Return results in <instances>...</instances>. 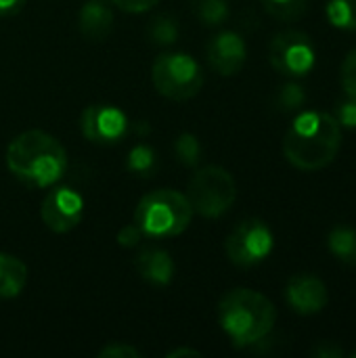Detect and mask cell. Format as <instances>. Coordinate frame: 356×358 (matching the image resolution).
I'll return each mask as SVG.
<instances>
[{
    "instance_id": "ba28073f",
    "label": "cell",
    "mask_w": 356,
    "mask_h": 358,
    "mask_svg": "<svg viewBox=\"0 0 356 358\" xmlns=\"http://www.w3.org/2000/svg\"><path fill=\"white\" fill-rule=\"evenodd\" d=\"M271 65L287 78H304L315 67L317 55L313 40L300 29L279 31L269 44Z\"/></svg>"
},
{
    "instance_id": "83f0119b",
    "label": "cell",
    "mask_w": 356,
    "mask_h": 358,
    "mask_svg": "<svg viewBox=\"0 0 356 358\" xmlns=\"http://www.w3.org/2000/svg\"><path fill=\"white\" fill-rule=\"evenodd\" d=\"M141 237H143L141 229L132 222V224H126V227L120 229V233H118V243L124 245V248H136L138 241H141Z\"/></svg>"
},
{
    "instance_id": "3957f363",
    "label": "cell",
    "mask_w": 356,
    "mask_h": 358,
    "mask_svg": "<svg viewBox=\"0 0 356 358\" xmlns=\"http://www.w3.org/2000/svg\"><path fill=\"white\" fill-rule=\"evenodd\" d=\"M275 304L260 292L233 289L218 304V323L235 348H248L262 342L275 327Z\"/></svg>"
},
{
    "instance_id": "1f68e13d",
    "label": "cell",
    "mask_w": 356,
    "mask_h": 358,
    "mask_svg": "<svg viewBox=\"0 0 356 358\" xmlns=\"http://www.w3.org/2000/svg\"><path fill=\"white\" fill-rule=\"evenodd\" d=\"M355 357H356V355H355Z\"/></svg>"
},
{
    "instance_id": "4dcf8cb0",
    "label": "cell",
    "mask_w": 356,
    "mask_h": 358,
    "mask_svg": "<svg viewBox=\"0 0 356 358\" xmlns=\"http://www.w3.org/2000/svg\"><path fill=\"white\" fill-rule=\"evenodd\" d=\"M201 352L199 350H193V348H178V350H170L166 357L176 358V357H199Z\"/></svg>"
},
{
    "instance_id": "484cf974",
    "label": "cell",
    "mask_w": 356,
    "mask_h": 358,
    "mask_svg": "<svg viewBox=\"0 0 356 358\" xmlns=\"http://www.w3.org/2000/svg\"><path fill=\"white\" fill-rule=\"evenodd\" d=\"M336 120L340 122L342 128H356V101L355 99H348V101H342L338 103V113H336Z\"/></svg>"
},
{
    "instance_id": "2e32d148",
    "label": "cell",
    "mask_w": 356,
    "mask_h": 358,
    "mask_svg": "<svg viewBox=\"0 0 356 358\" xmlns=\"http://www.w3.org/2000/svg\"><path fill=\"white\" fill-rule=\"evenodd\" d=\"M327 248L340 262L356 266V229L344 224L334 227L327 235Z\"/></svg>"
},
{
    "instance_id": "ffe728a7",
    "label": "cell",
    "mask_w": 356,
    "mask_h": 358,
    "mask_svg": "<svg viewBox=\"0 0 356 358\" xmlns=\"http://www.w3.org/2000/svg\"><path fill=\"white\" fill-rule=\"evenodd\" d=\"M155 164H157V157H155V151L149 147V145H136L130 149L128 153V170L136 176H149L153 170H155Z\"/></svg>"
},
{
    "instance_id": "5b68a950",
    "label": "cell",
    "mask_w": 356,
    "mask_h": 358,
    "mask_svg": "<svg viewBox=\"0 0 356 358\" xmlns=\"http://www.w3.org/2000/svg\"><path fill=\"white\" fill-rule=\"evenodd\" d=\"M185 195L193 208V214L204 218H220L237 199V182L229 170L220 166H204L191 176Z\"/></svg>"
},
{
    "instance_id": "4fadbf2b",
    "label": "cell",
    "mask_w": 356,
    "mask_h": 358,
    "mask_svg": "<svg viewBox=\"0 0 356 358\" xmlns=\"http://www.w3.org/2000/svg\"><path fill=\"white\" fill-rule=\"evenodd\" d=\"M78 25L84 38L92 42L105 40L113 29V13L107 0H88L82 4L78 15Z\"/></svg>"
},
{
    "instance_id": "e0dca14e",
    "label": "cell",
    "mask_w": 356,
    "mask_h": 358,
    "mask_svg": "<svg viewBox=\"0 0 356 358\" xmlns=\"http://www.w3.org/2000/svg\"><path fill=\"white\" fill-rule=\"evenodd\" d=\"M191 6L197 19L208 27L222 25L231 15L227 0H191Z\"/></svg>"
},
{
    "instance_id": "d6986e66",
    "label": "cell",
    "mask_w": 356,
    "mask_h": 358,
    "mask_svg": "<svg viewBox=\"0 0 356 358\" xmlns=\"http://www.w3.org/2000/svg\"><path fill=\"white\" fill-rule=\"evenodd\" d=\"M264 10L279 21H298L308 8V0H260Z\"/></svg>"
},
{
    "instance_id": "52a82bcc",
    "label": "cell",
    "mask_w": 356,
    "mask_h": 358,
    "mask_svg": "<svg viewBox=\"0 0 356 358\" xmlns=\"http://www.w3.org/2000/svg\"><path fill=\"white\" fill-rule=\"evenodd\" d=\"M275 248V235L271 227L260 218H248L239 222L227 237L225 250L229 260L239 268H252L264 262Z\"/></svg>"
},
{
    "instance_id": "d4e9b609",
    "label": "cell",
    "mask_w": 356,
    "mask_h": 358,
    "mask_svg": "<svg viewBox=\"0 0 356 358\" xmlns=\"http://www.w3.org/2000/svg\"><path fill=\"white\" fill-rule=\"evenodd\" d=\"M99 357L103 358H138L141 357V352L134 348V346H130V344H120V342H109L107 346H103L101 350H99Z\"/></svg>"
},
{
    "instance_id": "9a60e30c",
    "label": "cell",
    "mask_w": 356,
    "mask_h": 358,
    "mask_svg": "<svg viewBox=\"0 0 356 358\" xmlns=\"http://www.w3.org/2000/svg\"><path fill=\"white\" fill-rule=\"evenodd\" d=\"M27 283V266L10 256L0 252V300L17 298Z\"/></svg>"
},
{
    "instance_id": "8992f818",
    "label": "cell",
    "mask_w": 356,
    "mask_h": 358,
    "mask_svg": "<svg viewBox=\"0 0 356 358\" xmlns=\"http://www.w3.org/2000/svg\"><path fill=\"white\" fill-rule=\"evenodd\" d=\"M204 69L187 52H162L151 65L155 90L170 101H189L204 86Z\"/></svg>"
},
{
    "instance_id": "4316f807",
    "label": "cell",
    "mask_w": 356,
    "mask_h": 358,
    "mask_svg": "<svg viewBox=\"0 0 356 358\" xmlns=\"http://www.w3.org/2000/svg\"><path fill=\"white\" fill-rule=\"evenodd\" d=\"M109 4L118 6L124 13H145L153 8L159 0H107Z\"/></svg>"
},
{
    "instance_id": "277c9868",
    "label": "cell",
    "mask_w": 356,
    "mask_h": 358,
    "mask_svg": "<svg viewBox=\"0 0 356 358\" xmlns=\"http://www.w3.org/2000/svg\"><path fill=\"white\" fill-rule=\"evenodd\" d=\"M193 220V208L185 193L176 189H157L147 193L136 210L134 224L141 229L143 237L149 239H170L189 229Z\"/></svg>"
},
{
    "instance_id": "5bb4252c",
    "label": "cell",
    "mask_w": 356,
    "mask_h": 358,
    "mask_svg": "<svg viewBox=\"0 0 356 358\" xmlns=\"http://www.w3.org/2000/svg\"><path fill=\"white\" fill-rule=\"evenodd\" d=\"M136 271L147 283L166 287L174 279V260L166 250L147 248L136 258Z\"/></svg>"
},
{
    "instance_id": "8fae6325",
    "label": "cell",
    "mask_w": 356,
    "mask_h": 358,
    "mask_svg": "<svg viewBox=\"0 0 356 358\" xmlns=\"http://www.w3.org/2000/svg\"><path fill=\"white\" fill-rule=\"evenodd\" d=\"M206 55H208L210 67L216 73L235 76L243 69L248 61V46H245V40L237 31L225 29L210 38Z\"/></svg>"
},
{
    "instance_id": "f1b7e54d",
    "label": "cell",
    "mask_w": 356,
    "mask_h": 358,
    "mask_svg": "<svg viewBox=\"0 0 356 358\" xmlns=\"http://www.w3.org/2000/svg\"><path fill=\"white\" fill-rule=\"evenodd\" d=\"M311 355L317 358H342L344 357V350L336 344V342H319Z\"/></svg>"
},
{
    "instance_id": "9c48e42d",
    "label": "cell",
    "mask_w": 356,
    "mask_h": 358,
    "mask_svg": "<svg viewBox=\"0 0 356 358\" xmlns=\"http://www.w3.org/2000/svg\"><path fill=\"white\" fill-rule=\"evenodd\" d=\"M128 117L113 105H88L80 115L82 136L94 145H115L128 134Z\"/></svg>"
},
{
    "instance_id": "f546056e",
    "label": "cell",
    "mask_w": 356,
    "mask_h": 358,
    "mask_svg": "<svg viewBox=\"0 0 356 358\" xmlns=\"http://www.w3.org/2000/svg\"><path fill=\"white\" fill-rule=\"evenodd\" d=\"M25 0H0V17H13L23 8Z\"/></svg>"
},
{
    "instance_id": "30bf717a",
    "label": "cell",
    "mask_w": 356,
    "mask_h": 358,
    "mask_svg": "<svg viewBox=\"0 0 356 358\" xmlns=\"http://www.w3.org/2000/svg\"><path fill=\"white\" fill-rule=\"evenodd\" d=\"M40 216L48 231L61 233V235L69 233L82 222L84 197L69 187H57L44 197Z\"/></svg>"
},
{
    "instance_id": "7402d4cb",
    "label": "cell",
    "mask_w": 356,
    "mask_h": 358,
    "mask_svg": "<svg viewBox=\"0 0 356 358\" xmlns=\"http://www.w3.org/2000/svg\"><path fill=\"white\" fill-rule=\"evenodd\" d=\"M149 36H151V40L155 44H162V46L174 44L176 38H178V23H176V19H172L168 15L155 17L151 27H149Z\"/></svg>"
},
{
    "instance_id": "6da1fadb",
    "label": "cell",
    "mask_w": 356,
    "mask_h": 358,
    "mask_svg": "<svg viewBox=\"0 0 356 358\" xmlns=\"http://www.w3.org/2000/svg\"><path fill=\"white\" fill-rule=\"evenodd\" d=\"M342 147V126L327 111H302L292 122L283 153L287 162L304 172H315L329 166Z\"/></svg>"
},
{
    "instance_id": "44dd1931",
    "label": "cell",
    "mask_w": 356,
    "mask_h": 358,
    "mask_svg": "<svg viewBox=\"0 0 356 358\" xmlns=\"http://www.w3.org/2000/svg\"><path fill=\"white\" fill-rule=\"evenodd\" d=\"M174 153L183 166H197L201 157V143L195 134L183 132L174 143Z\"/></svg>"
},
{
    "instance_id": "603a6c76",
    "label": "cell",
    "mask_w": 356,
    "mask_h": 358,
    "mask_svg": "<svg viewBox=\"0 0 356 358\" xmlns=\"http://www.w3.org/2000/svg\"><path fill=\"white\" fill-rule=\"evenodd\" d=\"M306 103V92L300 84L287 82L285 86L279 88L277 92V107L281 111H296Z\"/></svg>"
},
{
    "instance_id": "7c38bea8",
    "label": "cell",
    "mask_w": 356,
    "mask_h": 358,
    "mask_svg": "<svg viewBox=\"0 0 356 358\" xmlns=\"http://www.w3.org/2000/svg\"><path fill=\"white\" fill-rule=\"evenodd\" d=\"M285 300L290 308L298 315L311 317L321 313L327 302H329V292L327 285L317 277V275H296L290 279L285 287Z\"/></svg>"
},
{
    "instance_id": "ac0fdd59",
    "label": "cell",
    "mask_w": 356,
    "mask_h": 358,
    "mask_svg": "<svg viewBox=\"0 0 356 358\" xmlns=\"http://www.w3.org/2000/svg\"><path fill=\"white\" fill-rule=\"evenodd\" d=\"M327 19L338 29L356 31V0H327Z\"/></svg>"
},
{
    "instance_id": "cb8c5ba5",
    "label": "cell",
    "mask_w": 356,
    "mask_h": 358,
    "mask_svg": "<svg viewBox=\"0 0 356 358\" xmlns=\"http://www.w3.org/2000/svg\"><path fill=\"white\" fill-rule=\"evenodd\" d=\"M342 88L348 99L356 101V48L346 55L342 63Z\"/></svg>"
},
{
    "instance_id": "7a4b0ae2",
    "label": "cell",
    "mask_w": 356,
    "mask_h": 358,
    "mask_svg": "<svg viewBox=\"0 0 356 358\" xmlns=\"http://www.w3.org/2000/svg\"><path fill=\"white\" fill-rule=\"evenodd\" d=\"M6 166L23 185L46 189L59 182L67 172V151L52 134L25 130L8 143Z\"/></svg>"
}]
</instances>
